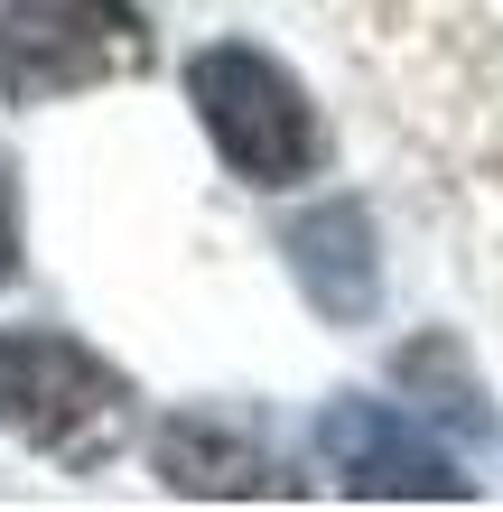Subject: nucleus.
I'll return each instance as SVG.
<instances>
[{
	"label": "nucleus",
	"instance_id": "0eeeda50",
	"mask_svg": "<svg viewBox=\"0 0 503 512\" xmlns=\"http://www.w3.org/2000/svg\"><path fill=\"white\" fill-rule=\"evenodd\" d=\"M448 364H457V345H448V336H429V345H410V354H401V373H448ZM438 410H448L457 429L494 438V410H485V391H476V382H448V401H438Z\"/></svg>",
	"mask_w": 503,
	"mask_h": 512
},
{
	"label": "nucleus",
	"instance_id": "20e7f679",
	"mask_svg": "<svg viewBox=\"0 0 503 512\" xmlns=\"http://www.w3.org/2000/svg\"><path fill=\"white\" fill-rule=\"evenodd\" d=\"M317 466H327L336 494H354V503H466L476 494L448 466V447L410 410L373 401V391H336V401L317 410Z\"/></svg>",
	"mask_w": 503,
	"mask_h": 512
},
{
	"label": "nucleus",
	"instance_id": "7ed1b4c3",
	"mask_svg": "<svg viewBox=\"0 0 503 512\" xmlns=\"http://www.w3.org/2000/svg\"><path fill=\"white\" fill-rule=\"evenodd\" d=\"M150 66V19L131 0H0V103L38 112Z\"/></svg>",
	"mask_w": 503,
	"mask_h": 512
},
{
	"label": "nucleus",
	"instance_id": "423d86ee",
	"mask_svg": "<svg viewBox=\"0 0 503 512\" xmlns=\"http://www.w3.org/2000/svg\"><path fill=\"white\" fill-rule=\"evenodd\" d=\"M280 252H289V270H299L317 317L364 326L382 308V243H373V215L354 196H327V205H308V215H289Z\"/></svg>",
	"mask_w": 503,
	"mask_h": 512
},
{
	"label": "nucleus",
	"instance_id": "39448f33",
	"mask_svg": "<svg viewBox=\"0 0 503 512\" xmlns=\"http://www.w3.org/2000/svg\"><path fill=\"white\" fill-rule=\"evenodd\" d=\"M150 466L168 494H196V503H252V494H289L280 457L261 447V429L243 410H177L168 429L150 438Z\"/></svg>",
	"mask_w": 503,
	"mask_h": 512
},
{
	"label": "nucleus",
	"instance_id": "6e6552de",
	"mask_svg": "<svg viewBox=\"0 0 503 512\" xmlns=\"http://www.w3.org/2000/svg\"><path fill=\"white\" fill-rule=\"evenodd\" d=\"M19 261H28V233H19V187H10V168H0V289L19 280Z\"/></svg>",
	"mask_w": 503,
	"mask_h": 512
},
{
	"label": "nucleus",
	"instance_id": "f03ea898",
	"mask_svg": "<svg viewBox=\"0 0 503 512\" xmlns=\"http://www.w3.org/2000/svg\"><path fill=\"white\" fill-rule=\"evenodd\" d=\"M187 103H196L205 140H215V159L261 196L308 187L327 168V122H317L308 84L243 38H215V47L187 56Z\"/></svg>",
	"mask_w": 503,
	"mask_h": 512
},
{
	"label": "nucleus",
	"instance_id": "f257e3e1",
	"mask_svg": "<svg viewBox=\"0 0 503 512\" xmlns=\"http://www.w3.org/2000/svg\"><path fill=\"white\" fill-rule=\"evenodd\" d=\"M140 429V391L66 326H0V438L56 466H103Z\"/></svg>",
	"mask_w": 503,
	"mask_h": 512
}]
</instances>
